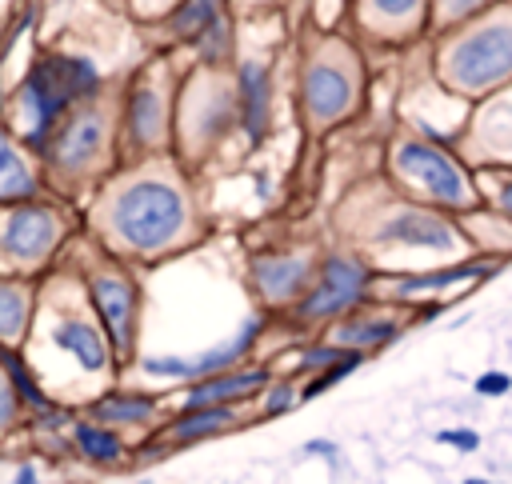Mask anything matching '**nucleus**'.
Instances as JSON below:
<instances>
[{
	"label": "nucleus",
	"instance_id": "obj_33",
	"mask_svg": "<svg viewBox=\"0 0 512 484\" xmlns=\"http://www.w3.org/2000/svg\"><path fill=\"white\" fill-rule=\"evenodd\" d=\"M472 388H476V396H504L512 388V376L508 372H480Z\"/></svg>",
	"mask_w": 512,
	"mask_h": 484
},
{
	"label": "nucleus",
	"instance_id": "obj_18",
	"mask_svg": "<svg viewBox=\"0 0 512 484\" xmlns=\"http://www.w3.org/2000/svg\"><path fill=\"white\" fill-rule=\"evenodd\" d=\"M0 196H4V204H20V200H32L36 196L32 164L24 160L20 136L12 128L4 132V144H0Z\"/></svg>",
	"mask_w": 512,
	"mask_h": 484
},
{
	"label": "nucleus",
	"instance_id": "obj_32",
	"mask_svg": "<svg viewBox=\"0 0 512 484\" xmlns=\"http://www.w3.org/2000/svg\"><path fill=\"white\" fill-rule=\"evenodd\" d=\"M300 396H304V392H296L288 380H284V384H268V392H264V416H280V412L292 408Z\"/></svg>",
	"mask_w": 512,
	"mask_h": 484
},
{
	"label": "nucleus",
	"instance_id": "obj_17",
	"mask_svg": "<svg viewBox=\"0 0 512 484\" xmlns=\"http://www.w3.org/2000/svg\"><path fill=\"white\" fill-rule=\"evenodd\" d=\"M260 332H264V320H260V316H248L228 340L212 344L208 352H200V356L192 360V380H200V376H216V372H228V368H240V360L256 348Z\"/></svg>",
	"mask_w": 512,
	"mask_h": 484
},
{
	"label": "nucleus",
	"instance_id": "obj_12",
	"mask_svg": "<svg viewBox=\"0 0 512 484\" xmlns=\"http://www.w3.org/2000/svg\"><path fill=\"white\" fill-rule=\"evenodd\" d=\"M236 96H240V128L252 144L268 136L272 124V72L260 60H240L236 68Z\"/></svg>",
	"mask_w": 512,
	"mask_h": 484
},
{
	"label": "nucleus",
	"instance_id": "obj_24",
	"mask_svg": "<svg viewBox=\"0 0 512 484\" xmlns=\"http://www.w3.org/2000/svg\"><path fill=\"white\" fill-rule=\"evenodd\" d=\"M28 316H32V292L24 284H0V332H4V344L16 348L20 332L28 328Z\"/></svg>",
	"mask_w": 512,
	"mask_h": 484
},
{
	"label": "nucleus",
	"instance_id": "obj_11",
	"mask_svg": "<svg viewBox=\"0 0 512 484\" xmlns=\"http://www.w3.org/2000/svg\"><path fill=\"white\" fill-rule=\"evenodd\" d=\"M356 24L380 40H404L420 24H432V0H356Z\"/></svg>",
	"mask_w": 512,
	"mask_h": 484
},
{
	"label": "nucleus",
	"instance_id": "obj_39",
	"mask_svg": "<svg viewBox=\"0 0 512 484\" xmlns=\"http://www.w3.org/2000/svg\"><path fill=\"white\" fill-rule=\"evenodd\" d=\"M144 484H148V480H144Z\"/></svg>",
	"mask_w": 512,
	"mask_h": 484
},
{
	"label": "nucleus",
	"instance_id": "obj_5",
	"mask_svg": "<svg viewBox=\"0 0 512 484\" xmlns=\"http://www.w3.org/2000/svg\"><path fill=\"white\" fill-rule=\"evenodd\" d=\"M356 56H348V48L340 40H328L304 68L300 80V96H304V112L312 124H328L340 120L352 100H356Z\"/></svg>",
	"mask_w": 512,
	"mask_h": 484
},
{
	"label": "nucleus",
	"instance_id": "obj_25",
	"mask_svg": "<svg viewBox=\"0 0 512 484\" xmlns=\"http://www.w3.org/2000/svg\"><path fill=\"white\" fill-rule=\"evenodd\" d=\"M72 440H76V448H80L88 460H96V464H112V460L124 456V440H120L112 428H100V420L76 424Z\"/></svg>",
	"mask_w": 512,
	"mask_h": 484
},
{
	"label": "nucleus",
	"instance_id": "obj_8",
	"mask_svg": "<svg viewBox=\"0 0 512 484\" xmlns=\"http://www.w3.org/2000/svg\"><path fill=\"white\" fill-rule=\"evenodd\" d=\"M104 140H108V116H104V108H96L92 100H84V104H76V108L60 120V128H56V136L48 140L44 156H48L60 172L76 176V172H84V168L96 164Z\"/></svg>",
	"mask_w": 512,
	"mask_h": 484
},
{
	"label": "nucleus",
	"instance_id": "obj_15",
	"mask_svg": "<svg viewBox=\"0 0 512 484\" xmlns=\"http://www.w3.org/2000/svg\"><path fill=\"white\" fill-rule=\"evenodd\" d=\"M268 388V368H228V372H216V376H200L192 380L188 396H184V408H200V404H236L252 392Z\"/></svg>",
	"mask_w": 512,
	"mask_h": 484
},
{
	"label": "nucleus",
	"instance_id": "obj_7",
	"mask_svg": "<svg viewBox=\"0 0 512 484\" xmlns=\"http://www.w3.org/2000/svg\"><path fill=\"white\" fill-rule=\"evenodd\" d=\"M64 224L60 212L36 200H20V204H4V228H0V252L12 268H32L40 260H48V252L60 244Z\"/></svg>",
	"mask_w": 512,
	"mask_h": 484
},
{
	"label": "nucleus",
	"instance_id": "obj_23",
	"mask_svg": "<svg viewBox=\"0 0 512 484\" xmlns=\"http://www.w3.org/2000/svg\"><path fill=\"white\" fill-rule=\"evenodd\" d=\"M92 416L104 424H144L156 416V400L140 396V392H108V396L92 400Z\"/></svg>",
	"mask_w": 512,
	"mask_h": 484
},
{
	"label": "nucleus",
	"instance_id": "obj_10",
	"mask_svg": "<svg viewBox=\"0 0 512 484\" xmlns=\"http://www.w3.org/2000/svg\"><path fill=\"white\" fill-rule=\"evenodd\" d=\"M380 244H400V248H428V252H460L464 248V232H456L440 212L428 208H396L380 228H376Z\"/></svg>",
	"mask_w": 512,
	"mask_h": 484
},
{
	"label": "nucleus",
	"instance_id": "obj_2",
	"mask_svg": "<svg viewBox=\"0 0 512 484\" xmlns=\"http://www.w3.org/2000/svg\"><path fill=\"white\" fill-rule=\"evenodd\" d=\"M436 72L460 96H484L500 84H512V0H500L480 16L440 32Z\"/></svg>",
	"mask_w": 512,
	"mask_h": 484
},
{
	"label": "nucleus",
	"instance_id": "obj_19",
	"mask_svg": "<svg viewBox=\"0 0 512 484\" xmlns=\"http://www.w3.org/2000/svg\"><path fill=\"white\" fill-rule=\"evenodd\" d=\"M496 268L492 264H480V260H460L452 268H436V272H420V276H408L396 284V296H420V292H440V288H452V284H468V280H480V276H492Z\"/></svg>",
	"mask_w": 512,
	"mask_h": 484
},
{
	"label": "nucleus",
	"instance_id": "obj_6",
	"mask_svg": "<svg viewBox=\"0 0 512 484\" xmlns=\"http://www.w3.org/2000/svg\"><path fill=\"white\" fill-rule=\"evenodd\" d=\"M368 284H372V272L360 256H348V252H332L320 260V276L316 284L300 296L296 304V316L300 320H328V316H344L352 312L364 296H368Z\"/></svg>",
	"mask_w": 512,
	"mask_h": 484
},
{
	"label": "nucleus",
	"instance_id": "obj_1",
	"mask_svg": "<svg viewBox=\"0 0 512 484\" xmlns=\"http://www.w3.org/2000/svg\"><path fill=\"white\" fill-rule=\"evenodd\" d=\"M96 92H100V68L88 56L44 52L32 60L20 88L12 92V116H20V120H12L8 128L24 140L28 152H44L48 140L56 136L60 120L76 104L96 100Z\"/></svg>",
	"mask_w": 512,
	"mask_h": 484
},
{
	"label": "nucleus",
	"instance_id": "obj_37",
	"mask_svg": "<svg viewBox=\"0 0 512 484\" xmlns=\"http://www.w3.org/2000/svg\"><path fill=\"white\" fill-rule=\"evenodd\" d=\"M308 452H320V456H336V448L328 440H308Z\"/></svg>",
	"mask_w": 512,
	"mask_h": 484
},
{
	"label": "nucleus",
	"instance_id": "obj_27",
	"mask_svg": "<svg viewBox=\"0 0 512 484\" xmlns=\"http://www.w3.org/2000/svg\"><path fill=\"white\" fill-rule=\"evenodd\" d=\"M4 372H8V384L20 392V400H24L28 408H36V412H52V400L40 392V384L32 380V372L24 368V360H20L16 348H4Z\"/></svg>",
	"mask_w": 512,
	"mask_h": 484
},
{
	"label": "nucleus",
	"instance_id": "obj_3",
	"mask_svg": "<svg viewBox=\"0 0 512 484\" xmlns=\"http://www.w3.org/2000/svg\"><path fill=\"white\" fill-rule=\"evenodd\" d=\"M104 228L128 252H168L188 228V200L180 184L160 176H136L104 204Z\"/></svg>",
	"mask_w": 512,
	"mask_h": 484
},
{
	"label": "nucleus",
	"instance_id": "obj_4",
	"mask_svg": "<svg viewBox=\"0 0 512 484\" xmlns=\"http://www.w3.org/2000/svg\"><path fill=\"white\" fill-rule=\"evenodd\" d=\"M392 168L412 192L428 196L432 204H444V208H472L476 204V188H472L468 172L460 168V160L428 136H404L392 148Z\"/></svg>",
	"mask_w": 512,
	"mask_h": 484
},
{
	"label": "nucleus",
	"instance_id": "obj_31",
	"mask_svg": "<svg viewBox=\"0 0 512 484\" xmlns=\"http://www.w3.org/2000/svg\"><path fill=\"white\" fill-rule=\"evenodd\" d=\"M352 348H344V344H312L304 356H300V368L304 372H320V368H328V364H336L340 356H348Z\"/></svg>",
	"mask_w": 512,
	"mask_h": 484
},
{
	"label": "nucleus",
	"instance_id": "obj_9",
	"mask_svg": "<svg viewBox=\"0 0 512 484\" xmlns=\"http://www.w3.org/2000/svg\"><path fill=\"white\" fill-rule=\"evenodd\" d=\"M88 296H92V308H96L112 348L128 352L132 332H136V280L124 276L120 268H108V272H96L88 280Z\"/></svg>",
	"mask_w": 512,
	"mask_h": 484
},
{
	"label": "nucleus",
	"instance_id": "obj_38",
	"mask_svg": "<svg viewBox=\"0 0 512 484\" xmlns=\"http://www.w3.org/2000/svg\"><path fill=\"white\" fill-rule=\"evenodd\" d=\"M460 484H488V480H480V476H468V480H460Z\"/></svg>",
	"mask_w": 512,
	"mask_h": 484
},
{
	"label": "nucleus",
	"instance_id": "obj_22",
	"mask_svg": "<svg viewBox=\"0 0 512 484\" xmlns=\"http://www.w3.org/2000/svg\"><path fill=\"white\" fill-rule=\"evenodd\" d=\"M232 420H236V404H200V408H184V416L172 420L168 436L172 440H200V436L228 428Z\"/></svg>",
	"mask_w": 512,
	"mask_h": 484
},
{
	"label": "nucleus",
	"instance_id": "obj_26",
	"mask_svg": "<svg viewBox=\"0 0 512 484\" xmlns=\"http://www.w3.org/2000/svg\"><path fill=\"white\" fill-rule=\"evenodd\" d=\"M232 20H228V12H220L196 40H192V48H196V56H200V68H220L228 56H232Z\"/></svg>",
	"mask_w": 512,
	"mask_h": 484
},
{
	"label": "nucleus",
	"instance_id": "obj_28",
	"mask_svg": "<svg viewBox=\"0 0 512 484\" xmlns=\"http://www.w3.org/2000/svg\"><path fill=\"white\" fill-rule=\"evenodd\" d=\"M492 4H500V0H432V28L436 32H448V28L480 16Z\"/></svg>",
	"mask_w": 512,
	"mask_h": 484
},
{
	"label": "nucleus",
	"instance_id": "obj_13",
	"mask_svg": "<svg viewBox=\"0 0 512 484\" xmlns=\"http://www.w3.org/2000/svg\"><path fill=\"white\" fill-rule=\"evenodd\" d=\"M52 344L60 352H68L84 372H104L108 368V356L116 352L104 324H92L84 316H64L52 324Z\"/></svg>",
	"mask_w": 512,
	"mask_h": 484
},
{
	"label": "nucleus",
	"instance_id": "obj_29",
	"mask_svg": "<svg viewBox=\"0 0 512 484\" xmlns=\"http://www.w3.org/2000/svg\"><path fill=\"white\" fill-rule=\"evenodd\" d=\"M364 356H368V352H356V348H352V352H348V356H340L336 364H328V368H320V372L312 376V384L304 388V396H316V392H328V388H332V384H336L340 376H348L352 368H360V364H364Z\"/></svg>",
	"mask_w": 512,
	"mask_h": 484
},
{
	"label": "nucleus",
	"instance_id": "obj_35",
	"mask_svg": "<svg viewBox=\"0 0 512 484\" xmlns=\"http://www.w3.org/2000/svg\"><path fill=\"white\" fill-rule=\"evenodd\" d=\"M496 204H500V212L512 220V176L500 184V192H496Z\"/></svg>",
	"mask_w": 512,
	"mask_h": 484
},
{
	"label": "nucleus",
	"instance_id": "obj_36",
	"mask_svg": "<svg viewBox=\"0 0 512 484\" xmlns=\"http://www.w3.org/2000/svg\"><path fill=\"white\" fill-rule=\"evenodd\" d=\"M8 484H40V476H36V468H32V464H20V468H16V476H12Z\"/></svg>",
	"mask_w": 512,
	"mask_h": 484
},
{
	"label": "nucleus",
	"instance_id": "obj_21",
	"mask_svg": "<svg viewBox=\"0 0 512 484\" xmlns=\"http://www.w3.org/2000/svg\"><path fill=\"white\" fill-rule=\"evenodd\" d=\"M220 12H224V0H176L172 12L164 16V32L172 40H188L192 44Z\"/></svg>",
	"mask_w": 512,
	"mask_h": 484
},
{
	"label": "nucleus",
	"instance_id": "obj_16",
	"mask_svg": "<svg viewBox=\"0 0 512 484\" xmlns=\"http://www.w3.org/2000/svg\"><path fill=\"white\" fill-rule=\"evenodd\" d=\"M164 124H168V100H164V92L156 84L140 80L128 92V100H124V128H128V136L136 144L152 148V144H160Z\"/></svg>",
	"mask_w": 512,
	"mask_h": 484
},
{
	"label": "nucleus",
	"instance_id": "obj_30",
	"mask_svg": "<svg viewBox=\"0 0 512 484\" xmlns=\"http://www.w3.org/2000/svg\"><path fill=\"white\" fill-rule=\"evenodd\" d=\"M140 368H144L148 376H160V380H192V360L172 356V352H164V356H144Z\"/></svg>",
	"mask_w": 512,
	"mask_h": 484
},
{
	"label": "nucleus",
	"instance_id": "obj_14",
	"mask_svg": "<svg viewBox=\"0 0 512 484\" xmlns=\"http://www.w3.org/2000/svg\"><path fill=\"white\" fill-rule=\"evenodd\" d=\"M308 276H312V260L308 256H256L252 260V284L260 288L264 300L284 304L308 292Z\"/></svg>",
	"mask_w": 512,
	"mask_h": 484
},
{
	"label": "nucleus",
	"instance_id": "obj_34",
	"mask_svg": "<svg viewBox=\"0 0 512 484\" xmlns=\"http://www.w3.org/2000/svg\"><path fill=\"white\" fill-rule=\"evenodd\" d=\"M436 440L448 444V448H460V452H476L480 448V436L472 428H444V432H436Z\"/></svg>",
	"mask_w": 512,
	"mask_h": 484
},
{
	"label": "nucleus",
	"instance_id": "obj_20",
	"mask_svg": "<svg viewBox=\"0 0 512 484\" xmlns=\"http://www.w3.org/2000/svg\"><path fill=\"white\" fill-rule=\"evenodd\" d=\"M396 332H400V324L392 316H348V320L336 324V344L368 352V348H380V344L396 340Z\"/></svg>",
	"mask_w": 512,
	"mask_h": 484
}]
</instances>
